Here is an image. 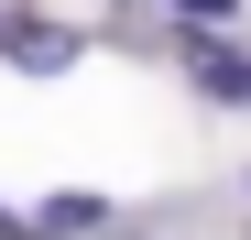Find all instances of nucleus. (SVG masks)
<instances>
[{
	"label": "nucleus",
	"instance_id": "obj_3",
	"mask_svg": "<svg viewBox=\"0 0 251 240\" xmlns=\"http://www.w3.org/2000/svg\"><path fill=\"white\" fill-rule=\"evenodd\" d=\"M0 55H11L22 76H66V66H76V33H66V22H11Z\"/></svg>",
	"mask_w": 251,
	"mask_h": 240
},
{
	"label": "nucleus",
	"instance_id": "obj_1",
	"mask_svg": "<svg viewBox=\"0 0 251 240\" xmlns=\"http://www.w3.org/2000/svg\"><path fill=\"white\" fill-rule=\"evenodd\" d=\"M175 44H186V76H197L207 98H229V109H251V55L229 44L219 22H175Z\"/></svg>",
	"mask_w": 251,
	"mask_h": 240
},
{
	"label": "nucleus",
	"instance_id": "obj_5",
	"mask_svg": "<svg viewBox=\"0 0 251 240\" xmlns=\"http://www.w3.org/2000/svg\"><path fill=\"white\" fill-rule=\"evenodd\" d=\"M11 22H22V11H11V0H0V44H11Z\"/></svg>",
	"mask_w": 251,
	"mask_h": 240
},
{
	"label": "nucleus",
	"instance_id": "obj_4",
	"mask_svg": "<svg viewBox=\"0 0 251 240\" xmlns=\"http://www.w3.org/2000/svg\"><path fill=\"white\" fill-rule=\"evenodd\" d=\"M175 22H229V0H164Z\"/></svg>",
	"mask_w": 251,
	"mask_h": 240
},
{
	"label": "nucleus",
	"instance_id": "obj_2",
	"mask_svg": "<svg viewBox=\"0 0 251 240\" xmlns=\"http://www.w3.org/2000/svg\"><path fill=\"white\" fill-rule=\"evenodd\" d=\"M109 229H131V218H120L109 196H88V186H66V196L33 208V240H109Z\"/></svg>",
	"mask_w": 251,
	"mask_h": 240
},
{
	"label": "nucleus",
	"instance_id": "obj_6",
	"mask_svg": "<svg viewBox=\"0 0 251 240\" xmlns=\"http://www.w3.org/2000/svg\"><path fill=\"white\" fill-rule=\"evenodd\" d=\"M240 186H251V175H240Z\"/></svg>",
	"mask_w": 251,
	"mask_h": 240
}]
</instances>
